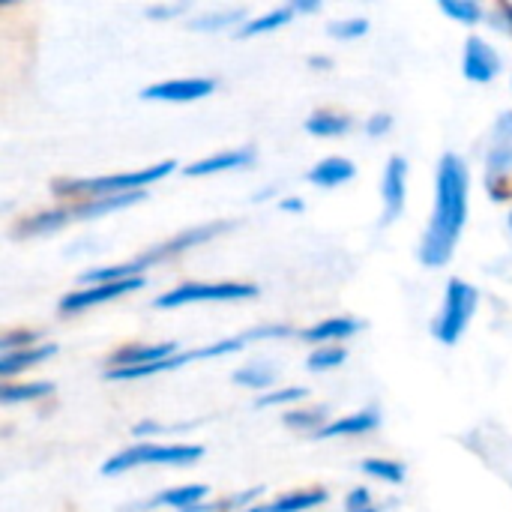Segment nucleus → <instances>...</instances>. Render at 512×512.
Instances as JSON below:
<instances>
[{
	"instance_id": "obj_4",
	"label": "nucleus",
	"mask_w": 512,
	"mask_h": 512,
	"mask_svg": "<svg viewBox=\"0 0 512 512\" xmlns=\"http://www.w3.org/2000/svg\"><path fill=\"white\" fill-rule=\"evenodd\" d=\"M201 456H204L201 444H138V447L114 453L102 465V474L105 477H117V474L144 468V465H177L180 468V465L198 462Z\"/></svg>"
},
{
	"instance_id": "obj_22",
	"label": "nucleus",
	"mask_w": 512,
	"mask_h": 512,
	"mask_svg": "<svg viewBox=\"0 0 512 512\" xmlns=\"http://www.w3.org/2000/svg\"><path fill=\"white\" fill-rule=\"evenodd\" d=\"M276 375H279V369L270 363V360H252V363H246V366H240L231 378H234V384H240V387H249V390H273V384H276Z\"/></svg>"
},
{
	"instance_id": "obj_8",
	"label": "nucleus",
	"mask_w": 512,
	"mask_h": 512,
	"mask_svg": "<svg viewBox=\"0 0 512 512\" xmlns=\"http://www.w3.org/2000/svg\"><path fill=\"white\" fill-rule=\"evenodd\" d=\"M381 201H384V216L381 222L390 225L402 216L405 201H408V162L402 156H390L381 174Z\"/></svg>"
},
{
	"instance_id": "obj_25",
	"label": "nucleus",
	"mask_w": 512,
	"mask_h": 512,
	"mask_svg": "<svg viewBox=\"0 0 512 512\" xmlns=\"http://www.w3.org/2000/svg\"><path fill=\"white\" fill-rule=\"evenodd\" d=\"M54 393L51 381H33V384H3L0 387V402L15 405V402H36Z\"/></svg>"
},
{
	"instance_id": "obj_40",
	"label": "nucleus",
	"mask_w": 512,
	"mask_h": 512,
	"mask_svg": "<svg viewBox=\"0 0 512 512\" xmlns=\"http://www.w3.org/2000/svg\"><path fill=\"white\" fill-rule=\"evenodd\" d=\"M267 198H273V189H261L252 201H267Z\"/></svg>"
},
{
	"instance_id": "obj_13",
	"label": "nucleus",
	"mask_w": 512,
	"mask_h": 512,
	"mask_svg": "<svg viewBox=\"0 0 512 512\" xmlns=\"http://www.w3.org/2000/svg\"><path fill=\"white\" fill-rule=\"evenodd\" d=\"M255 147H234V150H222L213 153L207 159L192 162L189 168H183L186 177H207V174H219V171H237V168H249L255 162Z\"/></svg>"
},
{
	"instance_id": "obj_3",
	"label": "nucleus",
	"mask_w": 512,
	"mask_h": 512,
	"mask_svg": "<svg viewBox=\"0 0 512 512\" xmlns=\"http://www.w3.org/2000/svg\"><path fill=\"white\" fill-rule=\"evenodd\" d=\"M477 306H480V291L471 282H465V279H450L444 303H441V312L432 321V336L441 345H456L465 336Z\"/></svg>"
},
{
	"instance_id": "obj_21",
	"label": "nucleus",
	"mask_w": 512,
	"mask_h": 512,
	"mask_svg": "<svg viewBox=\"0 0 512 512\" xmlns=\"http://www.w3.org/2000/svg\"><path fill=\"white\" fill-rule=\"evenodd\" d=\"M234 24H246V9L243 6H225V9H213V12H204L198 18L189 21V30H198V33H219V30H228Z\"/></svg>"
},
{
	"instance_id": "obj_16",
	"label": "nucleus",
	"mask_w": 512,
	"mask_h": 512,
	"mask_svg": "<svg viewBox=\"0 0 512 512\" xmlns=\"http://www.w3.org/2000/svg\"><path fill=\"white\" fill-rule=\"evenodd\" d=\"M354 174H357V168H354L351 159H345V156H327V159H321L318 165H312L306 171V180L315 183V186H321V189H336V186H345L348 180H354Z\"/></svg>"
},
{
	"instance_id": "obj_20",
	"label": "nucleus",
	"mask_w": 512,
	"mask_h": 512,
	"mask_svg": "<svg viewBox=\"0 0 512 512\" xmlns=\"http://www.w3.org/2000/svg\"><path fill=\"white\" fill-rule=\"evenodd\" d=\"M54 354H57V345H51V342H42L36 348H24V351H15V354H0V378H12V375H18L24 369L36 366V363L54 357Z\"/></svg>"
},
{
	"instance_id": "obj_1",
	"label": "nucleus",
	"mask_w": 512,
	"mask_h": 512,
	"mask_svg": "<svg viewBox=\"0 0 512 512\" xmlns=\"http://www.w3.org/2000/svg\"><path fill=\"white\" fill-rule=\"evenodd\" d=\"M468 189L471 174L465 159L459 153H444L435 171V207L417 249L423 267L450 264L468 222Z\"/></svg>"
},
{
	"instance_id": "obj_32",
	"label": "nucleus",
	"mask_w": 512,
	"mask_h": 512,
	"mask_svg": "<svg viewBox=\"0 0 512 512\" xmlns=\"http://www.w3.org/2000/svg\"><path fill=\"white\" fill-rule=\"evenodd\" d=\"M36 345H39V333L36 330H15V333H6L0 339V354H15V351L36 348Z\"/></svg>"
},
{
	"instance_id": "obj_31",
	"label": "nucleus",
	"mask_w": 512,
	"mask_h": 512,
	"mask_svg": "<svg viewBox=\"0 0 512 512\" xmlns=\"http://www.w3.org/2000/svg\"><path fill=\"white\" fill-rule=\"evenodd\" d=\"M327 33L333 39H360L369 33V18H342V21H330Z\"/></svg>"
},
{
	"instance_id": "obj_6",
	"label": "nucleus",
	"mask_w": 512,
	"mask_h": 512,
	"mask_svg": "<svg viewBox=\"0 0 512 512\" xmlns=\"http://www.w3.org/2000/svg\"><path fill=\"white\" fill-rule=\"evenodd\" d=\"M144 288V279H126V282H105V285H84V288H75L69 294L60 297V312L63 315H78V312H87L93 306H102V303H111L117 297H126L132 291Z\"/></svg>"
},
{
	"instance_id": "obj_24",
	"label": "nucleus",
	"mask_w": 512,
	"mask_h": 512,
	"mask_svg": "<svg viewBox=\"0 0 512 512\" xmlns=\"http://www.w3.org/2000/svg\"><path fill=\"white\" fill-rule=\"evenodd\" d=\"M291 18H294V9H291V6H276V9H270L267 15H258V18L246 21L243 27H237V36H240V39H249V36L273 33V30L285 27Z\"/></svg>"
},
{
	"instance_id": "obj_39",
	"label": "nucleus",
	"mask_w": 512,
	"mask_h": 512,
	"mask_svg": "<svg viewBox=\"0 0 512 512\" xmlns=\"http://www.w3.org/2000/svg\"><path fill=\"white\" fill-rule=\"evenodd\" d=\"M309 63H312V66H318V69H327V66H330V60H327V57H312Z\"/></svg>"
},
{
	"instance_id": "obj_37",
	"label": "nucleus",
	"mask_w": 512,
	"mask_h": 512,
	"mask_svg": "<svg viewBox=\"0 0 512 512\" xmlns=\"http://www.w3.org/2000/svg\"><path fill=\"white\" fill-rule=\"evenodd\" d=\"M279 207H282L285 213H303V201H300V198H282Z\"/></svg>"
},
{
	"instance_id": "obj_29",
	"label": "nucleus",
	"mask_w": 512,
	"mask_h": 512,
	"mask_svg": "<svg viewBox=\"0 0 512 512\" xmlns=\"http://www.w3.org/2000/svg\"><path fill=\"white\" fill-rule=\"evenodd\" d=\"M345 348L342 345H321V348H315L312 354H309V360H306V369L309 372H327V369H336V366H342L345 363Z\"/></svg>"
},
{
	"instance_id": "obj_23",
	"label": "nucleus",
	"mask_w": 512,
	"mask_h": 512,
	"mask_svg": "<svg viewBox=\"0 0 512 512\" xmlns=\"http://www.w3.org/2000/svg\"><path fill=\"white\" fill-rule=\"evenodd\" d=\"M306 132L318 135V138H336V135H345L351 132L354 120L348 114H339V111H315L306 117Z\"/></svg>"
},
{
	"instance_id": "obj_19",
	"label": "nucleus",
	"mask_w": 512,
	"mask_h": 512,
	"mask_svg": "<svg viewBox=\"0 0 512 512\" xmlns=\"http://www.w3.org/2000/svg\"><path fill=\"white\" fill-rule=\"evenodd\" d=\"M147 258H135V261H126V264H111V267H93V270H84L81 273V282L84 285H105V282H126V279H138L144 270H147Z\"/></svg>"
},
{
	"instance_id": "obj_36",
	"label": "nucleus",
	"mask_w": 512,
	"mask_h": 512,
	"mask_svg": "<svg viewBox=\"0 0 512 512\" xmlns=\"http://www.w3.org/2000/svg\"><path fill=\"white\" fill-rule=\"evenodd\" d=\"M495 15L504 21V27H507V30L512 33V3H501V6L495 9Z\"/></svg>"
},
{
	"instance_id": "obj_2",
	"label": "nucleus",
	"mask_w": 512,
	"mask_h": 512,
	"mask_svg": "<svg viewBox=\"0 0 512 512\" xmlns=\"http://www.w3.org/2000/svg\"><path fill=\"white\" fill-rule=\"evenodd\" d=\"M177 168L174 159L138 168V171H117V174H102V177H75V180H54V195H75V198H114V195H129V192H144L150 183H159Z\"/></svg>"
},
{
	"instance_id": "obj_10",
	"label": "nucleus",
	"mask_w": 512,
	"mask_h": 512,
	"mask_svg": "<svg viewBox=\"0 0 512 512\" xmlns=\"http://www.w3.org/2000/svg\"><path fill=\"white\" fill-rule=\"evenodd\" d=\"M486 171H489V183L495 177L512 174V111H504L495 120L489 153H486Z\"/></svg>"
},
{
	"instance_id": "obj_18",
	"label": "nucleus",
	"mask_w": 512,
	"mask_h": 512,
	"mask_svg": "<svg viewBox=\"0 0 512 512\" xmlns=\"http://www.w3.org/2000/svg\"><path fill=\"white\" fill-rule=\"evenodd\" d=\"M327 492L324 489H300V492H291V495H282L270 504H255L246 512H306L327 504Z\"/></svg>"
},
{
	"instance_id": "obj_11",
	"label": "nucleus",
	"mask_w": 512,
	"mask_h": 512,
	"mask_svg": "<svg viewBox=\"0 0 512 512\" xmlns=\"http://www.w3.org/2000/svg\"><path fill=\"white\" fill-rule=\"evenodd\" d=\"M228 228H231V222H210V225H198V228H192V231H183V234H177V237H171V240H165V243L153 246L150 252H144V258H147V264H153V261H159V258L180 255V252H186V249H192V246H201V243L213 240L216 234H222V231H228Z\"/></svg>"
},
{
	"instance_id": "obj_5",
	"label": "nucleus",
	"mask_w": 512,
	"mask_h": 512,
	"mask_svg": "<svg viewBox=\"0 0 512 512\" xmlns=\"http://www.w3.org/2000/svg\"><path fill=\"white\" fill-rule=\"evenodd\" d=\"M258 297V285L249 282H186L153 300L156 309H180L189 303H231Z\"/></svg>"
},
{
	"instance_id": "obj_26",
	"label": "nucleus",
	"mask_w": 512,
	"mask_h": 512,
	"mask_svg": "<svg viewBox=\"0 0 512 512\" xmlns=\"http://www.w3.org/2000/svg\"><path fill=\"white\" fill-rule=\"evenodd\" d=\"M327 414H330L327 405H321V408H297V411H288V414L282 417V423L291 426V429L318 435V432L327 426Z\"/></svg>"
},
{
	"instance_id": "obj_9",
	"label": "nucleus",
	"mask_w": 512,
	"mask_h": 512,
	"mask_svg": "<svg viewBox=\"0 0 512 512\" xmlns=\"http://www.w3.org/2000/svg\"><path fill=\"white\" fill-rule=\"evenodd\" d=\"M501 69H504V60H501V54H498L486 39L471 36V39L465 42L462 72H465L468 81H474V84H489V81H495V78L501 75Z\"/></svg>"
},
{
	"instance_id": "obj_34",
	"label": "nucleus",
	"mask_w": 512,
	"mask_h": 512,
	"mask_svg": "<svg viewBox=\"0 0 512 512\" xmlns=\"http://www.w3.org/2000/svg\"><path fill=\"white\" fill-rule=\"evenodd\" d=\"M390 129H393V117H390V114H375V117L366 120V132H369L372 138H381V135H387Z\"/></svg>"
},
{
	"instance_id": "obj_7",
	"label": "nucleus",
	"mask_w": 512,
	"mask_h": 512,
	"mask_svg": "<svg viewBox=\"0 0 512 512\" xmlns=\"http://www.w3.org/2000/svg\"><path fill=\"white\" fill-rule=\"evenodd\" d=\"M216 90L213 78L204 75H189V78H168V81H156L150 87L141 90V99L147 102H195L204 99Z\"/></svg>"
},
{
	"instance_id": "obj_35",
	"label": "nucleus",
	"mask_w": 512,
	"mask_h": 512,
	"mask_svg": "<svg viewBox=\"0 0 512 512\" xmlns=\"http://www.w3.org/2000/svg\"><path fill=\"white\" fill-rule=\"evenodd\" d=\"M150 18H174V15H180V12H186V6L183 3H177V6H147L144 9Z\"/></svg>"
},
{
	"instance_id": "obj_15",
	"label": "nucleus",
	"mask_w": 512,
	"mask_h": 512,
	"mask_svg": "<svg viewBox=\"0 0 512 512\" xmlns=\"http://www.w3.org/2000/svg\"><path fill=\"white\" fill-rule=\"evenodd\" d=\"M363 330V321L357 318H348V315H333V318H324L318 321L315 327L303 330V339L312 342V345H336V342H345L351 336H357Z\"/></svg>"
},
{
	"instance_id": "obj_28",
	"label": "nucleus",
	"mask_w": 512,
	"mask_h": 512,
	"mask_svg": "<svg viewBox=\"0 0 512 512\" xmlns=\"http://www.w3.org/2000/svg\"><path fill=\"white\" fill-rule=\"evenodd\" d=\"M438 9L447 15V18H453V21H459V24H477V21H483V15H486V9L480 6V3H474V0H441L438 3Z\"/></svg>"
},
{
	"instance_id": "obj_30",
	"label": "nucleus",
	"mask_w": 512,
	"mask_h": 512,
	"mask_svg": "<svg viewBox=\"0 0 512 512\" xmlns=\"http://www.w3.org/2000/svg\"><path fill=\"white\" fill-rule=\"evenodd\" d=\"M306 396H309V390H303V387H273L270 393H261V396H258L255 408L294 405V402H300V399H306Z\"/></svg>"
},
{
	"instance_id": "obj_33",
	"label": "nucleus",
	"mask_w": 512,
	"mask_h": 512,
	"mask_svg": "<svg viewBox=\"0 0 512 512\" xmlns=\"http://www.w3.org/2000/svg\"><path fill=\"white\" fill-rule=\"evenodd\" d=\"M369 507H372V492H369L366 486H357V489H351V492H348V498H345V510L360 512V510H369Z\"/></svg>"
},
{
	"instance_id": "obj_14",
	"label": "nucleus",
	"mask_w": 512,
	"mask_h": 512,
	"mask_svg": "<svg viewBox=\"0 0 512 512\" xmlns=\"http://www.w3.org/2000/svg\"><path fill=\"white\" fill-rule=\"evenodd\" d=\"M381 426V414L378 408H360L354 414H345L333 423H327L315 438L327 441V438H357V435H369Z\"/></svg>"
},
{
	"instance_id": "obj_41",
	"label": "nucleus",
	"mask_w": 512,
	"mask_h": 512,
	"mask_svg": "<svg viewBox=\"0 0 512 512\" xmlns=\"http://www.w3.org/2000/svg\"><path fill=\"white\" fill-rule=\"evenodd\" d=\"M360 512H381V510H375V507H369V510H360Z\"/></svg>"
},
{
	"instance_id": "obj_12",
	"label": "nucleus",
	"mask_w": 512,
	"mask_h": 512,
	"mask_svg": "<svg viewBox=\"0 0 512 512\" xmlns=\"http://www.w3.org/2000/svg\"><path fill=\"white\" fill-rule=\"evenodd\" d=\"M180 354L177 342H153V345H129L120 348L108 357V369H138V366H150L159 360H168Z\"/></svg>"
},
{
	"instance_id": "obj_17",
	"label": "nucleus",
	"mask_w": 512,
	"mask_h": 512,
	"mask_svg": "<svg viewBox=\"0 0 512 512\" xmlns=\"http://www.w3.org/2000/svg\"><path fill=\"white\" fill-rule=\"evenodd\" d=\"M207 486H201V483H186V486H174V489H165V492H159L156 498H150L144 507L147 510H156V507H171V510H192V507H198L204 498H207Z\"/></svg>"
},
{
	"instance_id": "obj_42",
	"label": "nucleus",
	"mask_w": 512,
	"mask_h": 512,
	"mask_svg": "<svg viewBox=\"0 0 512 512\" xmlns=\"http://www.w3.org/2000/svg\"><path fill=\"white\" fill-rule=\"evenodd\" d=\"M510 231H512V213H510Z\"/></svg>"
},
{
	"instance_id": "obj_27",
	"label": "nucleus",
	"mask_w": 512,
	"mask_h": 512,
	"mask_svg": "<svg viewBox=\"0 0 512 512\" xmlns=\"http://www.w3.org/2000/svg\"><path fill=\"white\" fill-rule=\"evenodd\" d=\"M360 471L369 474V477H375V480L393 483V486L405 483V465H402V462H393V459H384V456L366 459V462L360 465Z\"/></svg>"
},
{
	"instance_id": "obj_38",
	"label": "nucleus",
	"mask_w": 512,
	"mask_h": 512,
	"mask_svg": "<svg viewBox=\"0 0 512 512\" xmlns=\"http://www.w3.org/2000/svg\"><path fill=\"white\" fill-rule=\"evenodd\" d=\"M288 6H291L294 12H318V9H321V3H315V0H312V3H309V0H297V3H288Z\"/></svg>"
}]
</instances>
